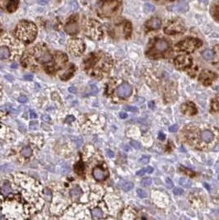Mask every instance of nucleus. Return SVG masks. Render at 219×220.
<instances>
[{
  "mask_svg": "<svg viewBox=\"0 0 219 220\" xmlns=\"http://www.w3.org/2000/svg\"><path fill=\"white\" fill-rule=\"evenodd\" d=\"M36 35V28L33 23L22 22L17 26V36L22 41L30 42L33 41Z\"/></svg>",
  "mask_w": 219,
  "mask_h": 220,
  "instance_id": "f257e3e1",
  "label": "nucleus"
},
{
  "mask_svg": "<svg viewBox=\"0 0 219 220\" xmlns=\"http://www.w3.org/2000/svg\"><path fill=\"white\" fill-rule=\"evenodd\" d=\"M202 45V42L197 39H187L176 45L178 50L186 52H192Z\"/></svg>",
  "mask_w": 219,
  "mask_h": 220,
  "instance_id": "f03ea898",
  "label": "nucleus"
},
{
  "mask_svg": "<svg viewBox=\"0 0 219 220\" xmlns=\"http://www.w3.org/2000/svg\"><path fill=\"white\" fill-rule=\"evenodd\" d=\"M218 77V75L215 73H212L208 70H204L200 73L199 80L204 85L208 86L211 84L212 81H214Z\"/></svg>",
  "mask_w": 219,
  "mask_h": 220,
  "instance_id": "7ed1b4c3",
  "label": "nucleus"
},
{
  "mask_svg": "<svg viewBox=\"0 0 219 220\" xmlns=\"http://www.w3.org/2000/svg\"><path fill=\"white\" fill-rule=\"evenodd\" d=\"M191 64H192L191 59L186 55L179 56L175 60V64L178 69H185L191 65Z\"/></svg>",
  "mask_w": 219,
  "mask_h": 220,
  "instance_id": "20e7f679",
  "label": "nucleus"
},
{
  "mask_svg": "<svg viewBox=\"0 0 219 220\" xmlns=\"http://www.w3.org/2000/svg\"><path fill=\"white\" fill-rule=\"evenodd\" d=\"M132 91H133L132 87L128 82H124L118 87V88L116 90V93L119 97H122V98H126V97L130 96Z\"/></svg>",
  "mask_w": 219,
  "mask_h": 220,
  "instance_id": "39448f33",
  "label": "nucleus"
},
{
  "mask_svg": "<svg viewBox=\"0 0 219 220\" xmlns=\"http://www.w3.org/2000/svg\"><path fill=\"white\" fill-rule=\"evenodd\" d=\"M168 48H169V44H168V42L166 41H165V40L159 39L154 44V53H153L151 55L153 57V54H155L156 53H158V54L163 53V52H165L166 50H167Z\"/></svg>",
  "mask_w": 219,
  "mask_h": 220,
  "instance_id": "423d86ee",
  "label": "nucleus"
},
{
  "mask_svg": "<svg viewBox=\"0 0 219 220\" xmlns=\"http://www.w3.org/2000/svg\"><path fill=\"white\" fill-rule=\"evenodd\" d=\"M70 52L74 54H81L83 50H84V45L82 41L79 40H76V41H73L70 43Z\"/></svg>",
  "mask_w": 219,
  "mask_h": 220,
  "instance_id": "0eeeda50",
  "label": "nucleus"
},
{
  "mask_svg": "<svg viewBox=\"0 0 219 220\" xmlns=\"http://www.w3.org/2000/svg\"><path fill=\"white\" fill-rule=\"evenodd\" d=\"M181 110L182 112L184 113L185 115H189V116H193L197 113V109H196L195 105L192 103V102H186L184 103L181 106Z\"/></svg>",
  "mask_w": 219,
  "mask_h": 220,
  "instance_id": "6e6552de",
  "label": "nucleus"
},
{
  "mask_svg": "<svg viewBox=\"0 0 219 220\" xmlns=\"http://www.w3.org/2000/svg\"><path fill=\"white\" fill-rule=\"evenodd\" d=\"M92 175L97 181H104L105 179L108 177V172L102 170L100 167H96L93 169Z\"/></svg>",
  "mask_w": 219,
  "mask_h": 220,
  "instance_id": "1a4fd4ad",
  "label": "nucleus"
},
{
  "mask_svg": "<svg viewBox=\"0 0 219 220\" xmlns=\"http://www.w3.org/2000/svg\"><path fill=\"white\" fill-rule=\"evenodd\" d=\"M184 31V27L178 23H174L170 25L165 28V32L167 34H177Z\"/></svg>",
  "mask_w": 219,
  "mask_h": 220,
  "instance_id": "9d476101",
  "label": "nucleus"
},
{
  "mask_svg": "<svg viewBox=\"0 0 219 220\" xmlns=\"http://www.w3.org/2000/svg\"><path fill=\"white\" fill-rule=\"evenodd\" d=\"M64 29H65V31L67 33L71 34V35H74V34H77V31H78V25L75 22H71L66 25Z\"/></svg>",
  "mask_w": 219,
  "mask_h": 220,
  "instance_id": "9b49d317",
  "label": "nucleus"
},
{
  "mask_svg": "<svg viewBox=\"0 0 219 220\" xmlns=\"http://www.w3.org/2000/svg\"><path fill=\"white\" fill-rule=\"evenodd\" d=\"M37 59L40 63H49L52 60V56L48 51H42L37 56Z\"/></svg>",
  "mask_w": 219,
  "mask_h": 220,
  "instance_id": "f8f14e48",
  "label": "nucleus"
},
{
  "mask_svg": "<svg viewBox=\"0 0 219 220\" xmlns=\"http://www.w3.org/2000/svg\"><path fill=\"white\" fill-rule=\"evenodd\" d=\"M170 10L171 11H177V12H183V11H186L187 10V4H185L184 2H179L178 4L176 5L171 6V8H169Z\"/></svg>",
  "mask_w": 219,
  "mask_h": 220,
  "instance_id": "ddd939ff",
  "label": "nucleus"
},
{
  "mask_svg": "<svg viewBox=\"0 0 219 220\" xmlns=\"http://www.w3.org/2000/svg\"><path fill=\"white\" fill-rule=\"evenodd\" d=\"M161 20L158 18H152L150 19L147 22V26L151 29H158L161 27Z\"/></svg>",
  "mask_w": 219,
  "mask_h": 220,
  "instance_id": "4468645a",
  "label": "nucleus"
},
{
  "mask_svg": "<svg viewBox=\"0 0 219 220\" xmlns=\"http://www.w3.org/2000/svg\"><path fill=\"white\" fill-rule=\"evenodd\" d=\"M18 4H19L18 0H10L9 3L8 4V6H7L8 12H12L15 11L17 8V6H18Z\"/></svg>",
  "mask_w": 219,
  "mask_h": 220,
  "instance_id": "2eb2a0df",
  "label": "nucleus"
},
{
  "mask_svg": "<svg viewBox=\"0 0 219 220\" xmlns=\"http://www.w3.org/2000/svg\"><path fill=\"white\" fill-rule=\"evenodd\" d=\"M201 137H202V139L205 142H210L213 139L212 133L211 131H209V130H205V131L203 132L202 135H201Z\"/></svg>",
  "mask_w": 219,
  "mask_h": 220,
  "instance_id": "dca6fc26",
  "label": "nucleus"
},
{
  "mask_svg": "<svg viewBox=\"0 0 219 220\" xmlns=\"http://www.w3.org/2000/svg\"><path fill=\"white\" fill-rule=\"evenodd\" d=\"M10 55V51L8 47H0V59H8Z\"/></svg>",
  "mask_w": 219,
  "mask_h": 220,
  "instance_id": "f3484780",
  "label": "nucleus"
},
{
  "mask_svg": "<svg viewBox=\"0 0 219 220\" xmlns=\"http://www.w3.org/2000/svg\"><path fill=\"white\" fill-rule=\"evenodd\" d=\"M1 192L4 195H8V194H10L12 192V188L10 184L8 182H6L4 185H2L1 187Z\"/></svg>",
  "mask_w": 219,
  "mask_h": 220,
  "instance_id": "a211bd4d",
  "label": "nucleus"
},
{
  "mask_svg": "<svg viewBox=\"0 0 219 220\" xmlns=\"http://www.w3.org/2000/svg\"><path fill=\"white\" fill-rule=\"evenodd\" d=\"M70 194H71V197H72L73 199H77V198L81 195V194H82V190H81L80 187L76 186V187H74V188L70 191Z\"/></svg>",
  "mask_w": 219,
  "mask_h": 220,
  "instance_id": "6ab92c4d",
  "label": "nucleus"
},
{
  "mask_svg": "<svg viewBox=\"0 0 219 220\" xmlns=\"http://www.w3.org/2000/svg\"><path fill=\"white\" fill-rule=\"evenodd\" d=\"M202 55H203L204 59H205L206 60H211L213 58V56H214V54H213L212 50H204V52H203Z\"/></svg>",
  "mask_w": 219,
  "mask_h": 220,
  "instance_id": "aec40b11",
  "label": "nucleus"
},
{
  "mask_svg": "<svg viewBox=\"0 0 219 220\" xmlns=\"http://www.w3.org/2000/svg\"><path fill=\"white\" fill-rule=\"evenodd\" d=\"M21 154L25 158H29L32 154V150H31V148H29V147H25L21 151Z\"/></svg>",
  "mask_w": 219,
  "mask_h": 220,
  "instance_id": "412c9836",
  "label": "nucleus"
},
{
  "mask_svg": "<svg viewBox=\"0 0 219 220\" xmlns=\"http://www.w3.org/2000/svg\"><path fill=\"white\" fill-rule=\"evenodd\" d=\"M102 211L99 208H96L92 210V215L94 219H100L102 218Z\"/></svg>",
  "mask_w": 219,
  "mask_h": 220,
  "instance_id": "4be33fe9",
  "label": "nucleus"
},
{
  "mask_svg": "<svg viewBox=\"0 0 219 220\" xmlns=\"http://www.w3.org/2000/svg\"><path fill=\"white\" fill-rule=\"evenodd\" d=\"M134 187V184L132 182H124L123 185H121V188L124 190V191H129Z\"/></svg>",
  "mask_w": 219,
  "mask_h": 220,
  "instance_id": "5701e85b",
  "label": "nucleus"
},
{
  "mask_svg": "<svg viewBox=\"0 0 219 220\" xmlns=\"http://www.w3.org/2000/svg\"><path fill=\"white\" fill-rule=\"evenodd\" d=\"M179 183H180V185H182V186H184V187H186V188L190 187V185H191L190 182H189V181H187V180L184 179V178H181L180 181H179Z\"/></svg>",
  "mask_w": 219,
  "mask_h": 220,
  "instance_id": "b1692460",
  "label": "nucleus"
},
{
  "mask_svg": "<svg viewBox=\"0 0 219 220\" xmlns=\"http://www.w3.org/2000/svg\"><path fill=\"white\" fill-rule=\"evenodd\" d=\"M144 8H145V11L146 12H153L155 10V7L152 4L150 3H146L144 4Z\"/></svg>",
  "mask_w": 219,
  "mask_h": 220,
  "instance_id": "393cba45",
  "label": "nucleus"
},
{
  "mask_svg": "<svg viewBox=\"0 0 219 220\" xmlns=\"http://www.w3.org/2000/svg\"><path fill=\"white\" fill-rule=\"evenodd\" d=\"M152 184V179L151 178H145L141 182V185L142 187H147Z\"/></svg>",
  "mask_w": 219,
  "mask_h": 220,
  "instance_id": "a878e982",
  "label": "nucleus"
},
{
  "mask_svg": "<svg viewBox=\"0 0 219 220\" xmlns=\"http://www.w3.org/2000/svg\"><path fill=\"white\" fill-rule=\"evenodd\" d=\"M75 169H76V172H77V173H83V171H84V168H83V164H82V162L77 163Z\"/></svg>",
  "mask_w": 219,
  "mask_h": 220,
  "instance_id": "bb28decb",
  "label": "nucleus"
},
{
  "mask_svg": "<svg viewBox=\"0 0 219 220\" xmlns=\"http://www.w3.org/2000/svg\"><path fill=\"white\" fill-rule=\"evenodd\" d=\"M59 171L61 174H64L69 171V166L68 165H63V166H59Z\"/></svg>",
  "mask_w": 219,
  "mask_h": 220,
  "instance_id": "cd10ccee",
  "label": "nucleus"
},
{
  "mask_svg": "<svg viewBox=\"0 0 219 220\" xmlns=\"http://www.w3.org/2000/svg\"><path fill=\"white\" fill-rule=\"evenodd\" d=\"M181 172H184V173H188L187 175H189V176H190V177H193V176H194V172H191V171H189V169H185L184 168V166H181Z\"/></svg>",
  "mask_w": 219,
  "mask_h": 220,
  "instance_id": "c85d7f7f",
  "label": "nucleus"
},
{
  "mask_svg": "<svg viewBox=\"0 0 219 220\" xmlns=\"http://www.w3.org/2000/svg\"><path fill=\"white\" fill-rule=\"evenodd\" d=\"M137 193H138V195L140 197V198H146L147 197L146 192L142 189H138V190H137Z\"/></svg>",
  "mask_w": 219,
  "mask_h": 220,
  "instance_id": "c756f323",
  "label": "nucleus"
},
{
  "mask_svg": "<svg viewBox=\"0 0 219 220\" xmlns=\"http://www.w3.org/2000/svg\"><path fill=\"white\" fill-rule=\"evenodd\" d=\"M30 128L31 130H37L39 128L38 121H31L30 123Z\"/></svg>",
  "mask_w": 219,
  "mask_h": 220,
  "instance_id": "7c9ffc66",
  "label": "nucleus"
},
{
  "mask_svg": "<svg viewBox=\"0 0 219 220\" xmlns=\"http://www.w3.org/2000/svg\"><path fill=\"white\" fill-rule=\"evenodd\" d=\"M131 145L135 148L136 149H139L140 148H141V144L138 143V141H135V140H133V141H131Z\"/></svg>",
  "mask_w": 219,
  "mask_h": 220,
  "instance_id": "2f4dec72",
  "label": "nucleus"
},
{
  "mask_svg": "<svg viewBox=\"0 0 219 220\" xmlns=\"http://www.w3.org/2000/svg\"><path fill=\"white\" fill-rule=\"evenodd\" d=\"M173 193L176 195H182L183 194V190L180 188V187H176L175 189L173 190Z\"/></svg>",
  "mask_w": 219,
  "mask_h": 220,
  "instance_id": "473e14b6",
  "label": "nucleus"
},
{
  "mask_svg": "<svg viewBox=\"0 0 219 220\" xmlns=\"http://www.w3.org/2000/svg\"><path fill=\"white\" fill-rule=\"evenodd\" d=\"M166 184L168 188H172L173 187V182L171 181L170 178H166Z\"/></svg>",
  "mask_w": 219,
  "mask_h": 220,
  "instance_id": "72a5a7b5",
  "label": "nucleus"
},
{
  "mask_svg": "<svg viewBox=\"0 0 219 220\" xmlns=\"http://www.w3.org/2000/svg\"><path fill=\"white\" fill-rule=\"evenodd\" d=\"M125 109H126V111H131V112L138 111V108H137V107H135V106H126Z\"/></svg>",
  "mask_w": 219,
  "mask_h": 220,
  "instance_id": "f704fd0d",
  "label": "nucleus"
},
{
  "mask_svg": "<svg viewBox=\"0 0 219 220\" xmlns=\"http://www.w3.org/2000/svg\"><path fill=\"white\" fill-rule=\"evenodd\" d=\"M41 120L44 122H50V117L48 115H43L41 116Z\"/></svg>",
  "mask_w": 219,
  "mask_h": 220,
  "instance_id": "c9c22d12",
  "label": "nucleus"
},
{
  "mask_svg": "<svg viewBox=\"0 0 219 220\" xmlns=\"http://www.w3.org/2000/svg\"><path fill=\"white\" fill-rule=\"evenodd\" d=\"M27 97H25V96H21L18 98V101L21 102V103H25V102H27Z\"/></svg>",
  "mask_w": 219,
  "mask_h": 220,
  "instance_id": "e433bc0d",
  "label": "nucleus"
},
{
  "mask_svg": "<svg viewBox=\"0 0 219 220\" xmlns=\"http://www.w3.org/2000/svg\"><path fill=\"white\" fill-rule=\"evenodd\" d=\"M130 32H131V26L130 24L129 23L125 27V33H126V35H130Z\"/></svg>",
  "mask_w": 219,
  "mask_h": 220,
  "instance_id": "4c0bfd02",
  "label": "nucleus"
},
{
  "mask_svg": "<svg viewBox=\"0 0 219 220\" xmlns=\"http://www.w3.org/2000/svg\"><path fill=\"white\" fill-rule=\"evenodd\" d=\"M74 120H75V118H74V116H67V118H66V122L71 123V122H73Z\"/></svg>",
  "mask_w": 219,
  "mask_h": 220,
  "instance_id": "58836bf2",
  "label": "nucleus"
},
{
  "mask_svg": "<svg viewBox=\"0 0 219 220\" xmlns=\"http://www.w3.org/2000/svg\"><path fill=\"white\" fill-rule=\"evenodd\" d=\"M177 130H178V125H176V124H174L169 128V130L171 132H176Z\"/></svg>",
  "mask_w": 219,
  "mask_h": 220,
  "instance_id": "ea45409f",
  "label": "nucleus"
},
{
  "mask_svg": "<svg viewBox=\"0 0 219 220\" xmlns=\"http://www.w3.org/2000/svg\"><path fill=\"white\" fill-rule=\"evenodd\" d=\"M24 78L27 80V81H31L32 79H33V76L31 75V74H27V75H25L24 76Z\"/></svg>",
  "mask_w": 219,
  "mask_h": 220,
  "instance_id": "a19ab883",
  "label": "nucleus"
},
{
  "mask_svg": "<svg viewBox=\"0 0 219 220\" xmlns=\"http://www.w3.org/2000/svg\"><path fill=\"white\" fill-rule=\"evenodd\" d=\"M147 172V168H145V169H142V170H140V171H138V172H137V175L138 176H142L143 174H145Z\"/></svg>",
  "mask_w": 219,
  "mask_h": 220,
  "instance_id": "79ce46f5",
  "label": "nucleus"
},
{
  "mask_svg": "<svg viewBox=\"0 0 219 220\" xmlns=\"http://www.w3.org/2000/svg\"><path fill=\"white\" fill-rule=\"evenodd\" d=\"M148 160H149V158H148L147 157H143V158H141V160H140V161H141V162H142V163H143V164H146V163H147V162H148Z\"/></svg>",
  "mask_w": 219,
  "mask_h": 220,
  "instance_id": "37998d69",
  "label": "nucleus"
},
{
  "mask_svg": "<svg viewBox=\"0 0 219 220\" xmlns=\"http://www.w3.org/2000/svg\"><path fill=\"white\" fill-rule=\"evenodd\" d=\"M69 93H77V88H74V87H70L69 88Z\"/></svg>",
  "mask_w": 219,
  "mask_h": 220,
  "instance_id": "c03bdc74",
  "label": "nucleus"
},
{
  "mask_svg": "<svg viewBox=\"0 0 219 220\" xmlns=\"http://www.w3.org/2000/svg\"><path fill=\"white\" fill-rule=\"evenodd\" d=\"M30 117H31V119H35L36 117H37V115L35 113L34 111H30Z\"/></svg>",
  "mask_w": 219,
  "mask_h": 220,
  "instance_id": "a18cd8bd",
  "label": "nucleus"
},
{
  "mask_svg": "<svg viewBox=\"0 0 219 220\" xmlns=\"http://www.w3.org/2000/svg\"><path fill=\"white\" fill-rule=\"evenodd\" d=\"M119 117L121 118V119H125L128 117V115H127L126 113H124V112H121L120 114H119Z\"/></svg>",
  "mask_w": 219,
  "mask_h": 220,
  "instance_id": "49530a36",
  "label": "nucleus"
},
{
  "mask_svg": "<svg viewBox=\"0 0 219 220\" xmlns=\"http://www.w3.org/2000/svg\"><path fill=\"white\" fill-rule=\"evenodd\" d=\"M106 153H107L108 156H109L110 158H113V157H114V153H113L112 151L107 150V151H106Z\"/></svg>",
  "mask_w": 219,
  "mask_h": 220,
  "instance_id": "de8ad7c7",
  "label": "nucleus"
},
{
  "mask_svg": "<svg viewBox=\"0 0 219 220\" xmlns=\"http://www.w3.org/2000/svg\"><path fill=\"white\" fill-rule=\"evenodd\" d=\"M159 139H161V140H164V139H165V135L161 132V133L159 134Z\"/></svg>",
  "mask_w": 219,
  "mask_h": 220,
  "instance_id": "09e8293b",
  "label": "nucleus"
},
{
  "mask_svg": "<svg viewBox=\"0 0 219 220\" xmlns=\"http://www.w3.org/2000/svg\"><path fill=\"white\" fill-rule=\"evenodd\" d=\"M49 2V0H39V4H46Z\"/></svg>",
  "mask_w": 219,
  "mask_h": 220,
  "instance_id": "8fccbe9b",
  "label": "nucleus"
},
{
  "mask_svg": "<svg viewBox=\"0 0 219 220\" xmlns=\"http://www.w3.org/2000/svg\"><path fill=\"white\" fill-rule=\"evenodd\" d=\"M148 106H149V107L151 109H153L154 107V102L153 101H149L148 102Z\"/></svg>",
  "mask_w": 219,
  "mask_h": 220,
  "instance_id": "3c124183",
  "label": "nucleus"
},
{
  "mask_svg": "<svg viewBox=\"0 0 219 220\" xmlns=\"http://www.w3.org/2000/svg\"><path fill=\"white\" fill-rule=\"evenodd\" d=\"M11 67L12 68V69H16L17 67V64H12L11 65Z\"/></svg>",
  "mask_w": 219,
  "mask_h": 220,
  "instance_id": "603ef678",
  "label": "nucleus"
},
{
  "mask_svg": "<svg viewBox=\"0 0 219 220\" xmlns=\"http://www.w3.org/2000/svg\"><path fill=\"white\" fill-rule=\"evenodd\" d=\"M202 2H204V3H207V0H201Z\"/></svg>",
  "mask_w": 219,
  "mask_h": 220,
  "instance_id": "864d4df0",
  "label": "nucleus"
}]
</instances>
